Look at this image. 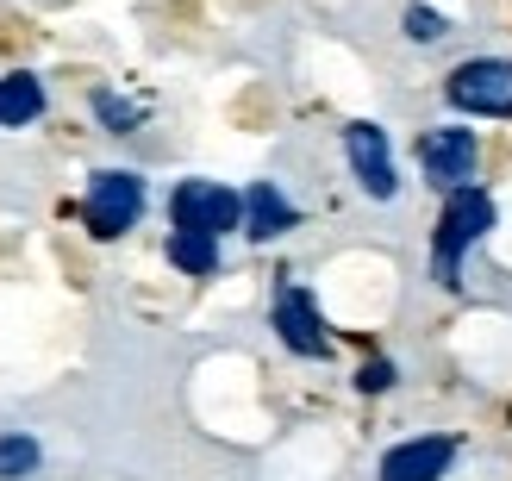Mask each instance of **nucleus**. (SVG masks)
I'll return each mask as SVG.
<instances>
[{"label": "nucleus", "instance_id": "nucleus-1", "mask_svg": "<svg viewBox=\"0 0 512 481\" xmlns=\"http://www.w3.org/2000/svg\"><path fill=\"white\" fill-rule=\"evenodd\" d=\"M494 219H500V207H494V194L488 188H456V194H444V213H438V232H431V269H438V282L444 288H463V257L494 232Z\"/></svg>", "mask_w": 512, "mask_h": 481}, {"label": "nucleus", "instance_id": "nucleus-2", "mask_svg": "<svg viewBox=\"0 0 512 481\" xmlns=\"http://www.w3.org/2000/svg\"><path fill=\"white\" fill-rule=\"evenodd\" d=\"M144 175L138 169H94L88 175V194H82V225H88V238L100 244H113L125 238L132 225L144 219Z\"/></svg>", "mask_w": 512, "mask_h": 481}, {"label": "nucleus", "instance_id": "nucleus-3", "mask_svg": "<svg viewBox=\"0 0 512 481\" xmlns=\"http://www.w3.org/2000/svg\"><path fill=\"white\" fill-rule=\"evenodd\" d=\"M444 100L469 119H512V63L506 57H469L444 75Z\"/></svg>", "mask_w": 512, "mask_h": 481}, {"label": "nucleus", "instance_id": "nucleus-4", "mask_svg": "<svg viewBox=\"0 0 512 481\" xmlns=\"http://www.w3.org/2000/svg\"><path fill=\"white\" fill-rule=\"evenodd\" d=\"M269 325H275V338L288 344L294 357H306V363H325V357H331V332H325V319H319L313 288H300V282H275Z\"/></svg>", "mask_w": 512, "mask_h": 481}, {"label": "nucleus", "instance_id": "nucleus-5", "mask_svg": "<svg viewBox=\"0 0 512 481\" xmlns=\"http://www.w3.org/2000/svg\"><path fill=\"white\" fill-rule=\"evenodd\" d=\"M169 219L182 225V232H207V238H225L244 225V194H232L225 182H207V175H194L169 194Z\"/></svg>", "mask_w": 512, "mask_h": 481}, {"label": "nucleus", "instance_id": "nucleus-6", "mask_svg": "<svg viewBox=\"0 0 512 481\" xmlns=\"http://www.w3.org/2000/svg\"><path fill=\"white\" fill-rule=\"evenodd\" d=\"M475 163H481V138L469 132V125H431V132L419 138V169L431 188H469L475 182Z\"/></svg>", "mask_w": 512, "mask_h": 481}, {"label": "nucleus", "instance_id": "nucleus-7", "mask_svg": "<svg viewBox=\"0 0 512 481\" xmlns=\"http://www.w3.org/2000/svg\"><path fill=\"white\" fill-rule=\"evenodd\" d=\"M344 157H350V175L369 200H394L400 194V169H394V150H388V132L375 119H350L344 125Z\"/></svg>", "mask_w": 512, "mask_h": 481}, {"label": "nucleus", "instance_id": "nucleus-8", "mask_svg": "<svg viewBox=\"0 0 512 481\" xmlns=\"http://www.w3.org/2000/svg\"><path fill=\"white\" fill-rule=\"evenodd\" d=\"M450 463H456V438H444V432L438 438H406L381 457L375 481H444Z\"/></svg>", "mask_w": 512, "mask_h": 481}, {"label": "nucleus", "instance_id": "nucleus-9", "mask_svg": "<svg viewBox=\"0 0 512 481\" xmlns=\"http://www.w3.org/2000/svg\"><path fill=\"white\" fill-rule=\"evenodd\" d=\"M300 225V207L288 194H281L275 182H256L250 194H244V238L250 244H269V238H281V232H294Z\"/></svg>", "mask_w": 512, "mask_h": 481}, {"label": "nucleus", "instance_id": "nucleus-10", "mask_svg": "<svg viewBox=\"0 0 512 481\" xmlns=\"http://www.w3.org/2000/svg\"><path fill=\"white\" fill-rule=\"evenodd\" d=\"M44 107H50V94L32 69L0 75V125H32V119H44Z\"/></svg>", "mask_w": 512, "mask_h": 481}, {"label": "nucleus", "instance_id": "nucleus-11", "mask_svg": "<svg viewBox=\"0 0 512 481\" xmlns=\"http://www.w3.org/2000/svg\"><path fill=\"white\" fill-rule=\"evenodd\" d=\"M163 250L182 275H213L219 269V238H207V232H182V225H175Z\"/></svg>", "mask_w": 512, "mask_h": 481}, {"label": "nucleus", "instance_id": "nucleus-12", "mask_svg": "<svg viewBox=\"0 0 512 481\" xmlns=\"http://www.w3.org/2000/svg\"><path fill=\"white\" fill-rule=\"evenodd\" d=\"M44 463V450L32 432H0V481H19V475H32Z\"/></svg>", "mask_w": 512, "mask_h": 481}, {"label": "nucleus", "instance_id": "nucleus-13", "mask_svg": "<svg viewBox=\"0 0 512 481\" xmlns=\"http://www.w3.org/2000/svg\"><path fill=\"white\" fill-rule=\"evenodd\" d=\"M94 119L125 138V132H138V125H144V107H138V100H125V94H113V88H94Z\"/></svg>", "mask_w": 512, "mask_h": 481}, {"label": "nucleus", "instance_id": "nucleus-14", "mask_svg": "<svg viewBox=\"0 0 512 481\" xmlns=\"http://www.w3.org/2000/svg\"><path fill=\"white\" fill-rule=\"evenodd\" d=\"M450 32V19L444 13H431V7H406V38L413 44H438Z\"/></svg>", "mask_w": 512, "mask_h": 481}, {"label": "nucleus", "instance_id": "nucleus-15", "mask_svg": "<svg viewBox=\"0 0 512 481\" xmlns=\"http://www.w3.org/2000/svg\"><path fill=\"white\" fill-rule=\"evenodd\" d=\"M356 388H363V394H388V388H394V363H388V357H381V363H363Z\"/></svg>", "mask_w": 512, "mask_h": 481}]
</instances>
